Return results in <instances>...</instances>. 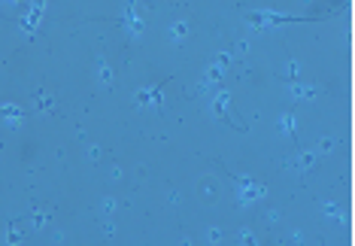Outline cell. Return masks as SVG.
<instances>
[{
	"label": "cell",
	"instance_id": "3",
	"mask_svg": "<svg viewBox=\"0 0 355 246\" xmlns=\"http://www.w3.org/2000/svg\"><path fill=\"white\" fill-rule=\"evenodd\" d=\"M0 119H3L9 128H19L21 119H24V109L16 106V103H3V106H0Z\"/></svg>",
	"mask_w": 355,
	"mask_h": 246
},
{
	"label": "cell",
	"instance_id": "21",
	"mask_svg": "<svg viewBox=\"0 0 355 246\" xmlns=\"http://www.w3.org/2000/svg\"><path fill=\"white\" fill-rule=\"evenodd\" d=\"M289 237H292L295 243H300V240H304V231H292V234H289Z\"/></svg>",
	"mask_w": 355,
	"mask_h": 246
},
{
	"label": "cell",
	"instance_id": "13",
	"mask_svg": "<svg viewBox=\"0 0 355 246\" xmlns=\"http://www.w3.org/2000/svg\"><path fill=\"white\" fill-rule=\"evenodd\" d=\"M134 98H137V106H149V101H152V91H149V88H137Z\"/></svg>",
	"mask_w": 355,
	"mask_h": 246
},
{
	"label": "cell",
	"instance_id": "1",
	"mask_svg": "<svg viewBox=\"0 0 355 246\" xmlns=\"http://www.w3.org/2000/svg\"><path fill=\"white\" fill-rule=\"evenodd\" d=\"M237 183V204L240 207H252L255 201L264 198V185H258L252 180H234Z\"/></svg>",
	"mask_w": 355,
	"mask_h": 246
},
{
	"label": "cell",
	"instance_id": "12",
	"mask_svg": "<svg viewBox=\"0 0 355 246\" xmlns=\"http://www.w3.org/2000/svg\"><path fill=\"white\" fill-rule=\"evenodd\" d=\"M116 207H118V204H116V198H106V201L100 204V219L113 216V213H116Z\"/></svg>",
	"mask_w": 355,
	"mask_h": 246
},
{
	"label": "cell",
	"instance_id": "2",
	"mask_svg": "<svg viewBox=\"0 0 355 246\" xmlns=\"http://www.w3.org/2000/svg\"><path fill=\"white\" fill-rule=\"evenodd\" d=\"M228 106H231V94H228L225 88H216V94H213V116H218V119H231Z\"/></svg>",
	"mask_w": 355,
	"mask_h": 246
},
{
	"label": "cell",
	"instance_id": "16",
	"mask_svg": "<svg viewBox=\"0 0 355 246\" xmlns=\"http://www.w3.org/2000/svg\"><path fill=\"white\" fill-rule=\"evenodd\" d=\"M237 240H240V243H255L252 228H240V231H237Z\"/></svg>",
	"mask_w": 355,
	"mask_h": 246
},
{
	"label": "cell",
	"instance_id": "19",
	"mask_svg": "<svg viewBox=\"0 0 355 246\" xmlns=\"http://www.w3.org/2000/svg\"><path fill=\"white\" fill-rule=\"evenodd\" d=\"M88 161H100V149L98 146H88Z\"/></svg>",
	"mask_w": 355,
	"mask_h": 246
},
{
	"label": "cell",
	"instance_id": "14",
	"mask_svg": "<svg viewBox=\"0 0 355 246\" xmlns=\"http://www.w3.org/2000/svg\"><path fill=\"white\" fill-rule=\"evenodd\" d=\"M46 222H49V213H34L31 228H34V231H43V228H46Z\"/></svg>",
	"mask_w": 355,
	"mask_h": 246
},
{
	"label": "cell",
	"instance_id": "7",
	"mask_svg": "<svg viewBox=\"0 0 355 246\" xmlns=\"http://www.w3.org/2000/svg\"><path fill=\"white\" fill-rule=\"evenodd\" d=\"M292 94L297 101H310V98H316L319 88H313V85H300V82H292Z\"/></svg>",
	"mask_w": 355,
	"mask_h": 246
},
{
	"label": "cell",
	"instance_id": "4",
	"mask_svg": "<svg viewBox=\"0 0 355 246\" xmlns=\"http://www.w3.org/2000/svg\"><path fill=\"white\" fill-rule=\"evenodd\" d=\"M319 161V152H316V149H310V152H304V155H297L295 161H292V167L297 170V173H307L310 167H313V164H316Z\"/></svg>",
	"mask_w": 355,
	"mask_h": 246
},
{
	"label": "cell",
	"instance_id": "11",
	"mask_svg": "<svg viewBox=\"0 0 355 246\" xmlns=\"http://www.w3.org/2000/svg\"><path fill=\"white\" fill-rule=\"evenodd\" d=\"M322 213H325L328 219H343V207H340V204H325Z\"/></svg>",
	"mask_w": 355,
	"mask_h": 246
},
{
	"label": "cell",
	"instance_id": "20",
	"mask_svg": "<svg viewBox=\"0 0 355 246\" xmlns=\"http://www.w3.org/2000/svg\"><path fill=\"white\" fill-rule=\"evenodd\" d=\"M264 219H267V225H273V222L279 219V210H267V213H264Z\"/></svg>",
	"mask_w": 355,
	"mask_h": 246
},
{
	"label": "cell",
	"instance_id": "15",
	"mask_svg": "<svg viewBox=\"0 0 355 246\" xmlns=\"http://www.w3.org/2000/svg\"><path fill=\"white\" fill-rule=\"evenodd\" d=\"M222 240H225L222 228H207V243H222Z\"/></svg>",
	"mask_w": 355,
	"mask_h": 246
},
{
	"label": "cell",
	"instance_id": "17",
	"mask_svg": "<svg viewBox=\"0 0 355 246\" xmlns=\"http://www.w3.org/2000/svg\"><path fill=\"white\" fill-rule=\"evenodd\" d=\"M297 73H300V64H297V61H289V64H285V76L297 79Z\"/></svg>",
	"mask_w": 355,
	"mask_h": 246
},
{
	"label": "cell",
	"instance_id": "9",
	"mask_svg": "<svg viewBox=\"0 0 355 246\" xmlns=\"http://www.w3.org/2000/svg\"><path fill=\"white\" fill-rule=\"evenodd\" d=\"M98 79H100V85H103V88L113 85V70H109V64H106L103 58H98Z\"/></svg>",
	"mask_w": 355,
	"mask_h": 246
},
{
	"label": "cell",
	"instance_id": "10",
	"mask_svg": "<svg viewBox=\"0 0 355 246\" xmlns=\"http://www.w3.org/2000/svg\"><path fill=\"white\" fill-rule=\"evenodd\" d=\"M19 240H21V222H19V219H12V225L6 231V243H19Z\"/></svg>",
	"mask_w": 355,
	"mask_h": 246
},
{
	"label": "cell",
	"instance_id": "18",
	"mask_svg": "<svg viewBox=\"0 0 355 246\" xmlns=\"http://www.w3.org/2000/svg\"><path fill=\"white\" fill-rule=\"evenodd\" d=\"M103 234H106V237H113V234H116V225H113V219H109V216L103 219Z\"/></svg>",
	"mask_w": 355,
	"mask_h": 246
},
{
	"label": "cell",
	"instance_id": "5",
	"mask_svg": "<svg viewBox=\"0 0 355 246\" xmlns=\"http://www.w3.org/2000/svg\"><path fill=\"white\" fill-rule=\"evenodd\" d=\"M188 31H191V24H188V21H173V24H170V31H167V37L173 40V43H185Z\"/></svg>",
	"mask_w": 355,
	"mask_h": 246
},
{
	"label": "cell",
	"instance_id": "8",
	"mask_svg": "<svg viewBox=\"0 0 355 246\" xmlns=\"http://www.w3.org/2000/svg\"><path fill=\"white\" fill-rule=\"evenodd\" d=\"M34 106H37V113H52V109H55V98L46 94V91H39L34 98Z\"/></svg>",
	"mask_w": 355,
	"mask_h": 246
},
{
	"label": "cell",
	"instance_id": "6",
	"mask_svg": "<svg viewBox=\"0 0 355 246\" xmlns=\"http://www.w3.org/2000/svg\"><path fill=\"white\" fill-rule=\"evenodd\" d=\"M276 128H279V134H285V137H295L297 122H295V116H292V113H282V116H279V122H276Z\"/></svg>",
	"mask_w": 355,
	"mask_h": 246
}]
</instances>
